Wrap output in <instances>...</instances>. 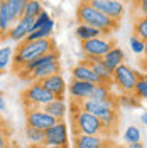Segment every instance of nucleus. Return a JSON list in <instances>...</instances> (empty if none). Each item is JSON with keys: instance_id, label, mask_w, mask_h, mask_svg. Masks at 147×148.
I'll return each instance as SVG.
<instances>
[{"instance_id": "28", "label": "nucleus", "mask_w": 147, "mask_h": 148, "mask_svg": "<svg viewBox=\"0 0 147 148\" xmlns=\"http://www.w3.org/2000/svg\"><path fill=\"white\" fill-rule=\"evenodd\" d=\"M140 130L135 126V125H132V126H129V128L125 130V133H123V138H125V141L127 143H137V141H140Z\"/></svg>"}, {"instance_id": "32", "label": "nucleus", "mask_w": 147, "mask_h": 148, "mask_svg": "<svg viewBox=\"0 0 147 148\" xmlns=\"http://www.w3.org/2000/svg\"><path fill=\"white\" fill-rule=\"evenodd\" d=\"M9 128L0 121V148H9Z\"/></svg>"}, {"instance_id": "29", "label": "nucleus", "mask_w": 147, "mask_h": 148, "mask_svg": "<svg viewBox=\"0 0 147 148\" xmlns=\"http://www.w3.org/2000/svg\"><path fill=\"white\" fill-rule=\"evenodd\" d=\"M117 101H119V104L129 106V108H139L140 106V101H139V98H135V94H122Z\"/></svg>"}, {"instance_id": "26", "label": "nucleus", "mask_w": 147, "mask_h": 148, "mask_svg": "<svg viewBox=\"0 0 147 148\" xmlns=\"http://www.w3.org/2000/svg\"><path fill=\"white\" fill-rule=\"evenodd\" d=\"M42 3L39 0H29L27 5H26V10H24V15L22 17H31V18H37L42 12Z\"/></svg>"}, {"instance_id": "17", "label": "nucleus", "mask_w": 147, "mask_h": 148, "mask_svg": "<svg viewBox=\"0 0 147 148\" xmlns=\"http://www.w3.org/2000/svg\"><path fill=\"white\" fill-rule=\"evenodd\" d=\"M74 81H85V83H93V84H100V79L96 77V74L93 73V69L86 64L85 61L78 62L71 71Z\"/></svg>"}, {"instance_id": "38", "label": "nucleus", "mask_w": 147, "mask_h": 148, "mask_svg": "<svg viewBox=\"0 0 147 148\" xmlns=\"http://www.w3.org/2000/svg\"><path fill=\"white\" fill-rule=\"evenodd\" d=\"M31 148H63V147H51V145H42V147H31Z\"/></svg>"}, {"instance_id": "20", "label": "nucleus", "mask_w": 147, "mask_h": 148, "mask_svg": "<svg viewBox=\"0 0 147 148\" xmlns=\"http://www.w3.org/2000/svg\"><path fill=\"white\" fill-rule=\"evenodd\" d=\"M15 22L17 20L12 17L5 0H2V3H0V39H5V36L9 34V30L14 27Z\"/></svg>"}, {"instance_id": "5", "label": "nucleus", "mask_w": 147, "mask_h": 148, "mask_svg": "<svg viewBox=\"0 0 147 148\" xmlns=\"http://www.w3.org/2000/svg\"><path fill=\"white\" fill-rule=\"evenodd\" d=\"M20 98H22V103L26 106V110H41L44 108L46 104H49L51 101H54L56 96L51 91H47L46 88L41 83H31L20 92Z\"/></svg>"}, {"instance_id": "19", "label": "nucleus", "mask_w": 147, "mask_h": 148, "mask_svg": "<svg viewBox=\"0 0 147 148\" xmlns=\"http://www.w3.org/2000/svg\"><path fill=\"white\" fill-rule=\"evenodd\" d=\"M42 110L49 113L51 116H54L58 121H63L68 114V103L64 98H56L54 101H51L49 104H46Z\"/></svg>"}, {"instance_id": "9", "label": "nucleus", "mask_w": 147, "mask_h": 148, "mask_svg": "<svg viewBox=\"0 0 147 148\" xmlns=\"http://www.w3.org/2000/svg\"><path fill=\"white\" fill-rule=\"evenodd\" d=\"M26 123H27V126L37 128V130H41V131H46L51 126H54L56 123H58V120L41 108V110H27L26 111Z\"/></svg>"}, {"instance_id": "35", "label": "nucleus", "mask_w": 147, "mask_h": 148, "mask_svg": "<svg viewBox=\"0 0 147 148\" xmlns=\"http://www.w3.org/2000/svg\"><path fill=\"white\" fill-rule=\"evenodd\" d=\"M5 110H7V103H5V98L0 94V113H5Z\"/></svg>"}, {"instance_id": "23", "label": "nucleus", "mask_w": 147, "mask_h": 148, "mask_svg": "<svg viewBox=\"0 0 147 148\" xmlns=\"http://www.w3.org/2000/svg\"><path fill=\"white\" fill-rule=\"evenodd\" d=\"M92 99H96V101H113L115 98L112 96L110 84H96L95 89H93Z\"/></svg>"}, {"instance_id": "30", "label": "nucleus", "mask_w": 147, "mask_h": 148, "mask_svg": "<svg viewBox=\"0 0 147 148\" xmlns=\"http://www.w3.org/2000/svg\"><path fill=\"white\" fill-rule=\"evenodd\" d=\"M129 46L132 49V52L134 54H144V47H146V42L142 40V39H139L137 36H132L129 39Z\"/></svg>"}, {"instance_id": "37", "label": "nucleus", "mask_w": 147, "mask_h": 148, "mask_svg": "<svg viewBox=\"0 0 147 148\" xmlns=\"http://www.w3.org/2000/svg\"><path fill=\"white\" fill-rule=\"evenodd\" d=\"M140 121H142V123H144V125L147 126V111L144 113V114H142V116H140Z\"/></svg>"}, {"instance_id": "41", "label": "nucleus", "mask_w": 147, "mask_h": 148, "mask_svg": "<svg viewBox=\"0 0 147 148\" xmlns=\"http://www.w3.org/2000/svg\"><path fill=\"white\" fill-rule=\"evenodd\" d=\"M122 2H123V3H125V2H134V0H122Z\"/></svg>"}, {"instance_id": "6", "label": "nucleus", "mask_w": 147, "mask_h": 148, "mask_svg": "<svg viewBox=\"0 0 147 148\" xmlns=\"http://www.w3.org/2000/svg\"><path fill=\"white\" fill-rule=\"evenodd\" d=\"M142 76L139 73H135L130 66H127L125 62L122 66H119L113 71V84L119 88L122 94H134L135 91V84Z\"/></svg>"}, {"instance_id": "14", "label": "nucleus", "mask_w": 147, "mask_h": 148, "mask_svg": "<svg viewBox=\"0 0 147 148\" xmlns=\"http://www.w3.org/2000/svg\"><path fill=\"white\" fill-rule=\"evenodd\" d=\"M85 62L93 69V73L96 74V77L100 79V84H113V73L107 66L103 64V59L98 57H85Z\"/></svg>"}, {"instance_id": "25", "label": "nucleus", "mask_w": 147, "mask_h": 148, "mask_svg": "<svg viewBox=\"0 0 147 148\" xmlns=\"http://www.w3.org/2000/svg\"><path fill=\"white\" fill-rule=\"evenodd\" d=\"M29 0H5L7 7H9L12 17L19 20V18L24 15V10H26V5H27Z\"/></svg>"}, {"instance_id": "3", "label": "nucleus", "mask_w": 147, "mask_h": 148, "mask_svg": "<svg viewBox=\"0 0 147 148\" xmlns=\"http://www.w3.org/2000/svg\"><path fill=\"white\" fill-rule=\"evenodd\" d=\"M76 18H78V24L92 25V27L98 29L103 36H108V34L115 32L119 29V22L117 20H112L110 17H107L105 14H101L100 10L92 7L85 0H81V3L76 9Z\"/></svg>"}, {"instance_id": "18", "label": "nucleus", "mask_w": 147, "mask_h": 148, "mask_svg": "<svg viewBox=\"0 0 147 148\" xmlns=\"http://www.w3.org/2000/svg\"><path fill=\"white\" fill-rule=\"evenodd\" d=\"M123 61H125V52H123V49L119 47V46L112 47L110 51L103 56V64L107 66L112 73H113L119 66L123 64Z\"/></svg>"}, {"instance_id": "24", "label": "nucleus", "mask_w": 147, "mask_h": 148, "mask_svg": "<svg viewBox=\"0 0 147 148\" xmlns=\"http://www.w3.org/2000/svg\"><path fill=\"white\" fill-rule=\"evenodd\" d=\"M14 47L3 46L0 47V74H3L10 67L12 61H14Z\"/></svg>"}, {"instance_id": "22", "label": "nucleus", "mask_w": 147, "mask_h": 148, "mask_svg": "<svg viewBox=\"0 0 147 148\" xmlns=\"http://www.w3.org/2000/svg\"><path fill=\"white\" fill-rule=\"evenodd\" d=\"M24 135H26L27 141L31 143V147H42V145H46V135L41 130L32 128V126H26Z\"/></svg>"}, {"instance_id": "33", "label": "nucleus", "mask_w": 147, "mask_h": 148, "mask_svg": "<svg viewBox=\"0 0 147 148\" xmlns=\"http://www.w3.org/2000/svg\"><path fill=\"white\" fill-rule=\"evenodd\" d=\"M51 20H53V18H51V15L47 14L46 10H42V12H41V15H39V17L36 18V22H34V30H36V29L44 27L47 22H51Z\"/></svg>"}, {"instance_id": "39", "label": "nucleus", "mask_w": 147, "mask_h": 148, "mask_svg": "<svg viewBox=\"0 0 147 148\" xmlns=\"http://www.w3.org/2000/svg\"><path fill=\"white\" fill-rule=\"evenodd\" d=\"M142 79H144V81H146V83H147V71H146V73H144V74H142Z\"/></svg>"}, {"instance_id": "42", "label": "nucleus", "mask_w": 147, "mask_h": 148, "mask_svg": "<svg viewBox=\"0 0 147 148\" xmlns=\"http://www.w3.org/2000/svg\"><path fill=\"white\" fill-rule=\"evenodd\" d=\"M0 3H2V0H0Z\"/></svg>"}, {"instance_id": "13", "label": "nucleus", "mask_w": 147, "mask_h": 148, "mask_svg": "<svg viewBox=\"0 0 147 148\" xmlns=\"http://www.w3.org/2000/svg\"><path fill=\"white\" fill-rule=\"evenodd\" d=\"M74 148H105L113 145L107 136H93V135H74L73 138Z\"/></svg>"}, {"instance_id": "1", "label": "nucleus", "mask_w": 147, "mask_h": 148, "mask_svg": "<svg viewBox=\"0 0 147 148\" xmlns=\"http://www.w3.org/2000/svg\"><path fill=\"white\" fill-rule=\"evenodd\" d=\"M54 49H56V42L53 37L51 39H42V40H24V42H20L14 51V61H12L15 73L20 71L31 61H34V59L47 54Z\"/></svg>"}, {"instance_id": "16", "label": "nucleus", "mask_w": 147, "mask_h": 148, "mask_svg": "<svg viewBox=\"0 0 147 148\" xmlns=\"http://www.w3.org/2000/svg\"><path fill=\"white\" fill-rule=\"evenodd\" d=\"M41 84L46 88L47 91L53 92L56 98H64L66 91H68V84H66L64 77L61 76V73L53 74V76H49V77H46V79H42Z\"/></svg>"}, {"instance_id": "7", "label": "nucleus", "mask_w": 147, "mask_h": 148, "mask_svg": "<svg viewBox=\"0 0 147 148\" xmlns=\"http://www.w3.org/2000/svg\"><path fill=\"white\" fill-rule=\"evenodd\" d=\"M115 46L117 44L113 42V39H110L108 36H101V37H96V39H92V40L81 42V52L85 57H98V59H103V56Z\"/></svg>"}, {"instance_id": "34", "label": "nucleus", "mask_w": 147, "mask_h": 148, "mask_svg": "<svg viewBox=\"0 0 147 148\" xmlns=\"http://www.w3.org/2000/svg\"><path fill=\"white\" fill-rule=\"evenodd\" d=\"M140 17H147V0H134Z\"/></svg>"}, {"instance_id": "12", "label": "nucleus", "mask_w": 147, "mask_h": 148, "mask_svg": "<svg viewBox=\"0 0 147 148\" xmlns=\"http://www.w3.org/2000/svg\"><path fill=\"white\" fill-rule=\"evenodd\" d=\"M96 84L93 83H85V81H71L68 84V94L71 98V101L74 103H81L85 99H90L93 94V89H95Z\"/></svg>"}, {"instance_id": "11", "label": "nucleus", "mask_w": 147, "mask_h": 148, "mask_svg": "<svg viewBox=\"0 0 147 148\" xmlns=\"http://www.w3.org/2000/svg\"><path fill=\"white\" fill-rule=\"evenodd\" d=\"M44 135H46V145L68 148V125L64 123V120L58 121L54 126L46 130Z\"/></svg>"}, {"instance_id": "8", "label": "nucleus", "mask_w": 147, "mask_h": 148, "mask_svg": "<svg viewBox=\"0 0 147 148\" xmlns=\"http://www.w3.org/2000/svg\"><path fill=\"white\" fill-rule=\"evenodd\" d=\"M88 2L92 7L100 10L101 14H105L107 17L112 20H122L123 14H125V3L122 0H85Z\"/></svg>"}, {"instance_id": "4", "label": "nucleus", "mask_w": 147, "mask_h": 148, "mask_svg": "<svg viewBox=\"0 0 147 148\" xmlns=\"http://www.w3.org/2000/svg\"><path fill=\"white\" fill-rule=\"evenodd\" d=\"M71 128H73L74 135H93V136H107V138H110V135L105 130L103 123L95 114L81 110V108L71 114Z\"/></svg>"}, {"instance_id": "10", "label": "nucleus", "mask_w": 147, "mask_h": 148, "mask_svg": "<svg viewBox=\"0 0 147 148\" xmlns=\"http://www.w3.org/2000/svg\"><path fill=\"white\" fill-rule=\"evenodd\" d=\"M34 22H36V18H31V17H20L14 24V27L9 30V34L5 36L7 40L10 42H24L27 36L34 30Z\"/></svg>"}, {"instance_id": "36", "label": "nucleus", "mask_w": 147, "mask_h": 148, "mask_svg": "<svg viewBox=\"0 0 147 148\" xmlns=\"http://www.w3.org/2000/svg\"><path fill=\"white\" fill-rule=\"evenodd\" d=\"M129 148H144V145H142L140 141H137V143H130Z\"/></svg>"}, {"instance_id": "27", "label": "nucleus", "mask_w": 147, "mask_h": 148, "mask_svg": "<svg viewBox=\"0 0 147 148\" xmlns=\"http://www.w3.org/2000/svg\"><path fill=\"white\" fill-rule=\"evenodd\" d=\"M134 36L147 42V17H139L134 24Z\"/></svg>"}, {"instance_id": "21", "label": "nucleus", "mask_w": 147, "mask_h": 148, "mask_svg": "<svg viewBox=\"0 0 147 148\" xmlns=\"http://www.w3.org/2000/svg\"><path fill=\"white\" fill-rule=\"evenodd\" d=\"M74 34H76L80 42H86V40H92V39L103 36L98 29L92 27V25H86V24H78L76 29H74Z\"/></svg>"}, {"instance_id": "2", "label": "nucleus", "mask_w": 147, "mask_h": 148, "mask_svg": "<svg viewBox=\"0 0 147 148\" xmlns=\"http://www.w3.org/2000/svg\"><path fill=\"white\" fill-rule=\"evenodd\" d=\"M81 110L88 111L95 114L98 120L103 123L105 130L108 131V135H112V131H115L117 125H119V101H96V99H85L80 103Z\"/></svg>"}, {"instance_id": "31", "label": "nucleus", "mask_w": 147, "mask_h": 148, "mask_svg": "<svg viewBox=\"0 0 147 148\" xmlns=\"http://www.w3.org/2000/svg\"><path fill=\"white\" fill-rule=\"evenodd\" d=\"M134 94H135V98H139V99H147V83L142 77H140L137 81V84H135Z\"/></svg>"}, {"instance_id": "15", "label": "nucleus", "mask_w": 147, "mask_h": 148, "mask_svg": "<svg viewBox=\"0 0 147 148\" xmlns=\"http://www.w3.org/2000/svg\"><path fill=\"white\" fill-rule=\"evenodd\" d=\"M59 73H61V61H53V62H47V64L34 69L32 73L29 74L27 81L29 83H34V81L41 83L42 79H46V77L53 76V74H59Z\"/></svg>"}, {"instance_id": "40", "label": "nucleus", "mask_w": 147, "mask_h": 148, "mask_svg": "<svg viewBox=\"0 0 147 148\" xmlns=\"http://www.w3.org/2000/svg\"><path fill=\"white\" fill-rule=\"evenodd\" d=\"M144 54H146V57H147V42H146V47H144Z\"/></svg>"}]
</instances>
